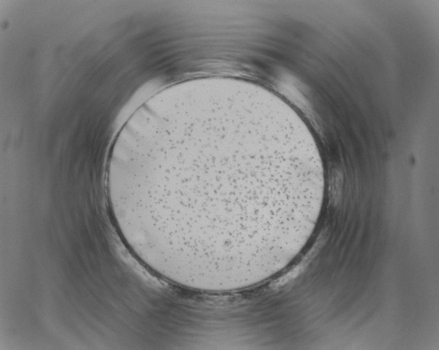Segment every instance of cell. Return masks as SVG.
Segmentation results:
<instances>
[{
    "instance_id": "1",
    "label": "cell",
    "mask_w": 439,
    "mask_h": 350,
    "mask_svg": "<svg viewBox=\"0 0 439 350\" xmlns=\"http://www.w3.org/2000/svg\"><path fill=\"white\" fill-rule=\"evenodd\" d=\"M313 169L253 110L215 102L161 111L122 140L114 178L140 231L176 254L229 259L270 235L281 198Z\"/></svg>"
}]
</instances>
